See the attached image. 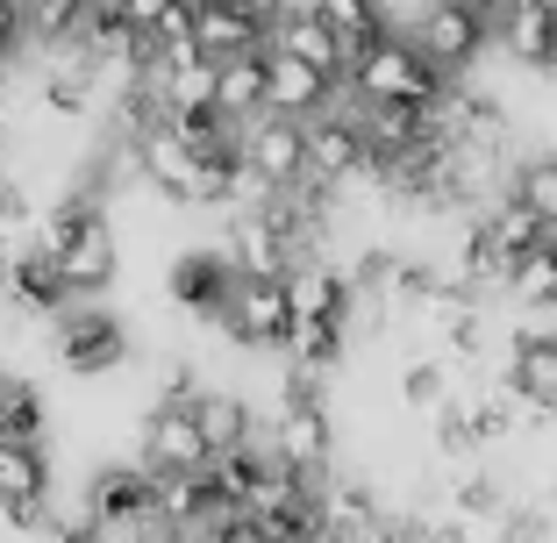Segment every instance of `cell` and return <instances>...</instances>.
<instances>
[{"label": "cell", "mask_w": 557, "mask_h": 543, "mask_svg": "<svg viewBox=\"0 0 557 543\" xmlns=\"http://www.w3.org/2000/svg\"><path fill=\"white\" fill-rule=\"evenodd\" d=\"M450 515H465V522H479V515H508V501H500V479L465 472L458 486H450Z\"/></svg>", "instance_id": "obj_32"}, {"label": "cell", "mask_w": 557, "mask_h": 543, "mask_svg": "<svg viewBox=\"0 0 557 543\" xmlns=\"http://www.w3.org/2000/svg\"><path fill=\"white\" fill-rule=\"evenodd\" d=\"M50 543H115V536H108V529H100L94 522V515H58V529H50Z\"/></svg>", "instance_id": "obj_37"}, {"label": "cell", "mask_w": 557, "mask_h": 543, "mask_svg": "<svg viewBox=\"0 0 557 543\" xmlns=\"http://www.w3.org/2000/svg\"><path fill=\"white\" fill-rule=\"evenodd\" d=\"M300 8H308V15H322L329 29L344 36L350 58H358L364 44H379V36H386V8H379V0H300Z\"/></svg>", "instance_id": "obj_25"}, {"label": "cell", "mask_w": 557, "mask_h": 543, "mask_svg": "<svg viewBox=\"0 0 557 543\" xmlns=\"http://www.w3.org/2000/svg\"><path fill=\"white\" fill-rule=\"evenodd\" d=\"M272 50H286V58H308V65H322L329 79H344V86H350V44L329 29L322 15H308V8H294V15L272 29Z\"/></svg>", "instance_id": "obj_19"}, {"label": "cell", "mask_w": 557, "mask_h": 543, "mask_svg": "<svg viewBox=\"0 0 557 543\" xmlns=\"http://www.w3.org/2000/svg\"><path fill=\"white\" fill-rule=\"evenodd\" d=\"M272 451L294 465V472H314V479H322L329 458H336L329 408H300V400H286V408H278V422H272Z\"/></svg>", "instance_id": "obj_14"}, {"label": "cell", "mask_w": 557, "mask_h": 543, "mask_svg": "<svg viewBox=\"0 0 557 543\" xmlns=\"http://www.w3.org/2000/svg\"><path fill=\"white\" fill-rule=\"evenodd\" d=\"M194 415H200V429H208V444H214V451H244V444H258V415H250L244 394H194Z\"/></svg>", "instance_id": "obj_23"}, {"label": "cell", "mask_w": 557, "mask_h": 543, "mask_svg": "<svg viewBox=\"0 0 557 543\" xmlns=\"http://www.w3.org/2000/svg\"><path fill=\"white\" fill-rule=\"evenodd\" d=\"M22 258H29V250H22V244H15V230H0V286H8V272H15V264H22Z\"/></svg>", "instance_id": "obj_40"}, {"label": "cell", "mask_w": 557, "mask_h": 543, "mask_svg": "<svg viewBox=\"0 0 557 543\" xmlns=\"http://www.w3.org/2000/svg\"><path fill=\"white\" fill-rule=\"evenodd\" d=\"M336 94H344V79H329V72L308 65V58L272 50V100H264V115L314 122V115H329V108H336Z\"/></svg>", "instance_id": "obj_13"}, {"label": "cell", "mask_w": 557, "mask_h": 543, "mask_svg": "<svg viewBox=\"0 0 557 543\" xmlns=\"http://www.w3.org/2000/svg\"><path fill=\"white\" fill-rule=\"evenodd\" d=\"M115 8H122V15H129V22H136V29H144V36H150V29H158V22H164V15H172V8H180V0H115Z\"/></svg>", "instance_id": "obj_38"}, {"label": "cell", "mask_w": 557, "mask_h": 543, "mask_svg": "<svg viewBox=\"0 0 557 543\" xmlns=\"http://www.w3.org/2000/svg\"><path fill=\"white\" fill-rule=\"evenodd\" d=\"M294 294H286V280H244L230 300V314H222V330H230V344L244 350H286L294 344Z\"/></svg>", "instance_id": "obj_6"}, {"label": "cell", "mask_w": 557, "mask_h": 543, "mask_svg": "<svg viewBox=\"0 0 557 543\" xmlns=\"http://www.w3.org/2000/svg\"><path fill=\"white\" fill-rule=\"evenodd\" d=\"M164 286H172V308L200 314V322H222L236 286H244V272H236L230 250H180L172 272H164Z\"/></svg>", "instance_id": "obj_7"}, {"label": "cell", "mask_w": 557, "mask_h": 543, "mask_svg": "<svg viewBox=\"0 0 557 543\" xmlns=\"http://www.w3.org/2000/svg\"><path fill=\"white\" fill-rule=\"evenodd\" d=\"M236 8H244V15H258V22H264V29H278V22L294 15L300 0H236Z\"/></svg>", "instance_id": "obj_39"}, {"label": "cell", "mask_w": 557, "mask_h": 543, "mask_svg": "<svg viewBox=\"0 0 557 543\" xmlns=\"http://www.w3.org/2000/svg\"><path fill=\"white\" fill-rule=\"evenodd\" d=\"M264 100H272V44H264V50H244V58H222V65H214V108H222L230 122L264 115Z\"/></svg>", "instance_id": "obj_17"}, {"label": "cell", "mask_w": 557, "mask_h": 543, "mask_svg": "<svg viewBox=\"0 0 557 543\" xmlns=\"http://www.w3.org/2000/svg\"><path fill=\"white\" fill-rule=\"evenodd\" d=\"M0 444H44V394L15 372H0Z\"/></svg>", "instance_id": "obj_26"}, {"label": "cell", "mask_w": 557, "mask_h": 543, "mask_svg": "<svg viewBox=\"0 0 557 543\" xmlns=\"http://www.w3.org/2000/svg\"><path fill=\"white\" fill-rule=\"evenodd\" d=\"M244 165L258 172L264 186H300L308 180V122L294 115H250L244 122Z\"/></svg>", "instance_id": "obj_10"}, {"label": "cell", "mask_w": 557, "mask_h": 543, "mask_svg": "<svg viewBox=\"0 0 557 543\" xmlns=\"http://www.w3.org/2000/svg\"><path fill=\"white\" fill-rule=\"evenodd\" d=\"M272 543H278V536H272Z\"/></svg>", "instance_id": "obj_45"}, {"label": "cell", "mask_w": 557, "mask_h": 543, "mask_svg": "<svg viewBox=\"0 0 557 543\" xmlns=\"http://www.w3.org/2000/svg\"><path fill=\"white\" fill-rule=\"evenodd\" d=\"M479 230H486L493 258L508 264V272H515V264H522L529 250L543 244V236H550V230H543V222H536V214H529V208H522V200H515V194H500V200H493V208L479 214Z\"/></svg>", "instance_id": "obj_21"}, {"label": "cell", "mask_w": 557, "mask_h": 543, "mask_svg": "<svg viewBox=\"0 0 557 543\" xmlns=\"http://www.w3.org/2000/svg\"><path fill=\"white\" fill-rule=\"evenodd\" d=\"M465 408H472L479 444H500V436H515V415H522V400H515V386H508V394H479V400H465Z\"/></svg>", "instance_id": "obj_33"}, {"label": "cell", "mask_w": 557, "mask_h": 543, "mask_svg": "<svg viewBox=\"0 0 557 543\" xmlns=\"http://www.w3.org/2000/svg\"><path fill=\"white\" fill-rule=\"evenodd\" d=\"M15 8H22V22H29V44L65 50L72 36H79V22H86L94 0H15Z\"/></svg>", "instance_id": "obj_27"}, {"label": "cell", "mask_w": 557, "mask_h": 543, "mask_svg": "<svg viewBox=\"0 0 557 543\" xmlns=\"http://www.w3.org/2000/svg\"><path fill=\"white\" fill-rule=\"evenodd\" d=\"M493 29H500V50H508L515 65H536V72L557 65V15L543 0H508Z\"/></svg>", "instance_id": "obj_18"}, {"label": "cell", "mask_w": 557, "mask_h": 543, "mask_svg": "<svg viewBox=\"0 0 557 543\" xmlns=\"http://www.w3.org/2000/svg\"><path fill=\"white\" fill-rule=\"evenodd\" d=\"M86 515L115 543H129V536L144 543L150 522H158V479H150V465H100L86 479Z\"/></svg>", "instance_id": "obj_4"}, {"label": "cell", "mask_w": 557, "mask_h": 543, "mask_svg": "<svg viewBox=\"0 0 557 543\" xmlns=\"http://www.w3.org/2000/svg\"><path fill=\"white\" fill-rule=\"evenodd\" d=\"M36 94H44V108L50 115H86V108H94V94H100V65L94 58H86V50H58V58H50L44 65V86H36Z\"/></svg>", "instance_id": "obj_20"}, {"label": "cell", "mask_w": 557, "mask_h": 543, "mask_svg": "<svg viewBox=\"0 0 557 543\" xmlns=\"http://www.w3.org/2000/svg\"><path fill=\"white\" fill-rule=\"evenodd\" d=\"M486 36H493V22H479V15H465V8H443V0H429L422 8V22H414V44H422V58L436 72H472V58L486 50Z\"/></svg>", "instance_id": "obj_11"}, {"label": "cell", "mask_w": 557, "mask_h": 543, "mask_svg": "<svg viewBox=\"0 0 557 543\" xmlns=\"http://www.w3.org/2000/svg\"><path fill=\"white\" fill-rule=\"evenodd\" d=\"M508 194L522 200L529 214H536L543 230L557 236V158H529V165H515V180H508Z\"/></svg>", "instance_id": "obj_29"}, {"label": "cell", "mask_w": 557, "mask_h": 543, "mask_svg": "<svg viewBox=\"0 0 557 543\" xmlns=\"http://www.w3.org/2000/svg\"><path fill=\"white\" fill-rule=\"evenodd\" d=\"M508 386L529 415L557 422V336H515L508 350Z\"/></svg>", "instance_id": "obj_15"}, {"label": "cell", "mask_w": 557, "mask_h": 543, "mask_svg": "<svg viewBox=\"0 0 557 543\" xmlns=\"http://www.w3.org/2000/svg\"><path fill=\"white\" fill-rule=\"evenodd\" d=\"M15 501H50L44 444H0V508H15Z\"/></svg>", "instance_id": "obj_24"}, {"label": "cell", "mask_w": 557, "mask_h": 543, "mask_svg": "<svg viewBox=\"0 0 557 543\" xmlns=\"http://www.w3.org/2000/svg\"><path fill=\"white\" fill-rule=\"evenodd\" d=\"M450 94V72H436L422 58L414 36H379L350 58V100H408V108H436Z\"/></svg>", "instance_id": "obj_2"}, {"label": "cell", "mask_w": 557, "mask_h": 543, "mask_svg": "<svg viewBox=\"0 0 557 543\" xmlns=\"http://www.w3.org/2000/svg\"><path fill=\"white\" fill-rule=\"evenodd\" d=\"M308 180H322V186L372 180V144H364L358 100H350V108H329V115L308 122Z\"/></svg>", "instance_id": "obj_5"}, {"label": "cell", "mask_w": 557, "mask_h": 543, "mask_svg": "<svg viewBox=\"0 0 557 543\" xmlns=\"http://www.w3.org/2000/svg\"><path fill=\"white\" fill-rule=\"evenodd\" d=\"M222 250L236 258V272H244V280H286V272L300 264L294 236L272 222V208H244L230 222V244H222Z\"/></svg>", "instance_id": "obj_12"}, {"label": "cell", "mask_w": 557, "mask_h": 543, "mask_svg": "<svg viewBox=\"0 0 557 543\" xmlns=\"http://www.w3.org/2000/svg\"><path fill=\"white\" fill-rule=\"evenodd\" d=\"M493 543H550V515H543V508L493 515Z\"/></svg>", "instance_id": "obj_34"}, {"label": "cell", "mask_w": 557, "mask_h": 543, "mask_svg": "<svg viewBox=\"0 0 557 543\" xmlns=\"http://www.w3.org/2000/svg\"><path fill=\"white\" fill-rule=\"evenodd\" d=\"M443 8H465V15H479V22H500L508 0H443Z\"/></svg>", "instance_id": "obj_41"}, {"label": "cell", "mask_w": 557, "mask_h": 543, "mask_svg": "<svg viewBox=\"0 0 557 543\" xmlns=\"http://www.w3.org/2000/svg\"><path fill=\"white\" fill-rule=\"evenodd\" d=\"M186 8H194V0H186Z\"/></svg>", "instance_id": "obj_43"}, {"label": "cell", "mask_w": 557, "mask_h": 543, "mask_svg": "<svg viewBox=\"0 0 557 543\" xmlns=\"http://www.w3.org/2000/svg\"><path fill=\"white\" fill-rule=\"evenodd\" d=\"M0 294H8V308H15V314H36V322H50V314H65L72 300H79L65 286V272H58V258H50V250H36V244H29V258L8 272V286H0Z\"/></svg>", "instance_id": "obj_16"}, {"label": "cell", "mask_w": 557, "mask_h": 543, "mask_svg": "<svg viewBox=\"0 0 557 543\" xmlns=\"http://www.w3.org/2000/svg\"><path fill=\"white\" fill-rule=\"evenodd\" d=\"M508 294L522 300V308H557V236H543V244L508 272Z\"/></svg>", "instance_id": "obj_28"}, {"label": "cell", "mask_w": 557, "mask_h": 543, "mask_svg": "<svg viewBox=\"0 0 557 543\" xmlns=\"http://www.w3.org/2000/svg\"><path fill=\"white\" fill-rule=\"evenodd\" d=\"M194 8H236V0H194Z\"/></svg>", "instance_id": "obj_42"}, {"label": "cell", "mask_w": 557, "mask_h": 543, "mask_svg": "<svg viewBox=\"0 0 557 543\" xmlns=\"http://www.w3.org/2000/svg\"><path fill=\"white\" fill-rule=\"evenodd\" d=\"M22 50H29V22H22L15 0H0V65H8V58H22Z\"/></svg>", "instance_id": "obj_36"}, {"label": "cell", "mask_w": 557, "mask_h": 543, "mask_svg": "<svg viewBox=\"0 0 557 543\" xmlns=\"http://www.w3.org/2000/svg\"><path fill=\"white\" fill-rule=\"evenodd\" d=\"M194 36H200V50H208L214 65H222V58H244V50H264V44H272V29H264L258 15H244V8H200Z\"/></svg>", "instance_id": "obj_22"}, {"label": "cell", "mask_w": 557, "mask_h": 543, "mask_svg": "<svg viewBox=\"0 0 557 543\" xmlns=\"http://www.w3.org/2000/svg\"><path fill=\"white\" fill-rule=\"evenodd\" d=\"M400 400H408V408H422V415H436L443 400H450V372H443V365H429V358H414L408 372H400Z\"/></svg>", "instance_id": "obj_31"}, {"label": "cell", "mask_w": 557, "mask_h": 543, "mask_svg": "<svg viewBox=\"0 0 557 543\" xmlns=\"http://www.w3.org/2000/svg\"><path fill=\"white\" fill-rule=\"evenodd\" d=\"M29 214H36L29 186H22V180H8V172H0V230H22Z\"/></svg>", "instance_id": "obj_35"}, {"label": "cell", "mask_w": 557, "mask_h": 543, "mask_svg": "<svg viewBox=\"0 0 557 543\" xmlns=\"http://www.w3.org/2000/svg\"><path fill=\"white\" fill-rule=\"evenodd\" d=\"M200 543H208V536H200Z\"/></svg>", "instance_id": "obj_44"}, {"label": "cell", "mask_w": 557, "mask_h": 543, "mask_svg": "<svg viewBox=\"0 0 557 543\" xmlns=\"http://www.w3.org/2000/svg\"><path fill=\"white\" fill-rule=\"evenodd\" d=\"M136 172H144L164 200H180V208H200V200H208V158H200L172 122L150 129V136H136Z\"/></svg>", "instance_id": "obj_8"}, {"label": "cell", "mask_w": 557, "mask_h": 543, "mask_svg": "<svg viewBox=\"0 0 557 543\" xmlns=\"http://www.w3.org/2000/svg\"><path fill=\"white\" fill-rule=\"evenodd\" d=\"M36 250H50L58 258V272H65V286L79 300L108 294L122 272V250H115V230H108V208H100L94 194H65L58 208L36 222Z\"/></svg>", "instance_id": "obj_1"}, {"label": "cell", "mask_w": 557, "mask_h": 543, "mask_svg": "<svg viewBox=\"0 0 557 543\" xmlns=\"http://www.w3.org/2000/svg\"><path fill=\"white\" fill-rule=\"evenodd\" d=\"M50 350H58V365L72 379H100L129 358V330L108 308H94V300H72L65 314H50Z\"/></svg>", "instance_id": "obj_3"}, {"label": "cell", "mask_w": 557, "mask_h": 543, "mask_svg": "<svg viewBox=\"0 0 557 543\" xmlns=\"http://www.w3.org/2000/svg\"><path fill=\"white\" fill-rule=\"evenodd\" d=\"M344 344H350V322H294L286 358L308 365V372H329V365H344Z\"/></svg>", "instance_id": "obj_30"}, {"label": "cell", "mask_w": 557, "mask_h": 543, "mask_svg": "<svg viewBox=\"0 0 557 543\" xmlns=\"http://www.w3.org/2000/svg\"><path fill=\"white\" fill-rule=\"evenodd\" d=\"M144 465L150 472H208L214 465V444L200 429L194 400H158L144 422Z\"/></svg>", "instance_id": "obj_9"}]
</instances>
